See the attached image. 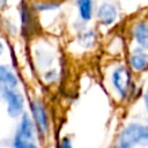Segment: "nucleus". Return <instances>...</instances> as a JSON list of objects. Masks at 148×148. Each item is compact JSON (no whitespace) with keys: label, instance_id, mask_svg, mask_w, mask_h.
Returning <instances> with one entry per match:
<instances>
[{"label":"nucleus","instance_id":"ddd939ff","mask_svg":"<svg viewBox=\"0 0 148 148\" xmlns=\"http://www.w3.org/2000/svg\"><path fill=\"white\" fill-rule=\"evenodd\" d=\"M14 148H38V147L36 145H34L31 141H25V140H22V139L15 136Z\"/></svg>","mask_w":148,"mask_h":148},{"label":"nucleus","instance_id":"7ed1b4c3","mask_svg":"<svg viewBox=\"0 0 148 148\" xmlns=\"http://www.w3.org/2000/svg\"><path fill=\"white\" fill-rule=\"evenodd\" d=\"M111 80H112L113 87L124 97L127 92L128 84H130V74H128L127 69L124 66H119L118 68H116L113 71Z\"/></svg>","mask_w":148,"mask_h":148},{"label":"nucleus","instance_id":"f257e3e1","mask_svg":"<svg viewBox=\"0 0 148 148\" xmlns=\"http://www.w3.org/2000/svg\"><path fill=\"white\" fill-rule=\"evenodd\" d=\"M141 141H148V127L132 124L127 126L121 135H120V148H131L132 146L141 142Z\"/></svg>","mask_w":148,"mask_h":148},{"label":"nucleus","instance_id":"dca6fc26","mask_svg":"<svg viewBox=\"0 0 148 148\" xmlns=\"http://www.w3.org/2000/svg\"><path fill=\"white\" fill-rule=\"evenodd\" d=\"M145 103H146V106H147V110H148V89L145 94Z\"/></svg>","mask_w":148,"mask_h":148},{"label":"nucleus","instance_id":"39448f33","mask_svg":"<svg viewBox=\"0 0 148 148\" xmlns=\"http://www.w3.org/2000/svg\"><path fill=\"white\" fill-rule=\"evenodd\" d=\"M116 17H117V9L113 5H111L109 2H103L98 7L97 18L102 24L109 25V24L114 22Z\"/></svg>","mask_w":148,"mask_h":148},{"label":"nucleus","instance_id":"f03ea898","mask_svg":"<svg viewBox=\"0 0 148 148\" xmlns=\"http://www.w3.org/2000/svg\"><path fill=\"white\" fill-rule=\"evenodd\" d=\"M2 97L7 103V112L10 117H17L23 110V97L14 89L1 88Z\"/></svg>","mask_w":148,"mask_h":148},{"label":"nucleus","instance_id":"1a4fd4ad","mask_svg":"<svg viewBox=\"0 0 148 148\" xmlns=\"http://www.w3.org/2000/svg\"><path fill=\"white\" fill-rule=\"evenodd\" d=\"M0 82H1V88H6V89H14L18 84L16 76L5 66L0 67Z\"/></svg>","mask_w":148,"mask_h":148},{"label":"nucleus","instance_id":"2eb2a0df","mask_svg":"<svg viewBox=\"0 0 148 148\" xmlns=\"http://www.w3.org/2000/svg\"><path fill=\"white\" fill-rule=\"evenodd\" d=\"M61 148H73L69 139H67V138H64L62 139V141H61Z\"/></svg>","mask_w":148,"mask_h":148},{"label":"nucleus","instance_id":"f3484780","mask_svg":"<svg viewBox=\"0 0 148 148\" xmlns=\"http://www.w3.org/2000/svg\"><path fill=\"white\" fill-rule=\"evenodd\" d=\"M1 1H2V3H1V5L3 6V5H5V2H6V0H1Z\"/></svg>","mask_w":148,"mask_h":148},{"label":"nucleus","instance_id":"6e6552de","mask_svg":"<svg viewBox=\"0 0 148 148\" xmlns=\"http://www.w3.org/2000/svg\"><path fill=\"white\" fill-rule=\"evenodd\" d=\"M130 64H131V67L134 71H136V72L143 71L147 67V64H148L147 54L145 52H142V50L136 49L134 51V53L130 57Z\"/></svg>","mask_w":148,"mask_h":148},{"label":"nucleus","instance_id":"423d86ee","mask_svg":"<svg viewBox=\"0 0 148 148\" xmlns=\"http://www.w3.org/2000/svg\"><path fill=\"white\" fill-rule=\"evenodd\" d=\"M15 136H17L22 140H25V141H30L32 139V136H34V125H32L31 119L28 117V114L22 116Z\"/></svg>","mask_w":148,"mask_h":148},{"label":"nucleus","instance_id":"9d476101","mask_svg":"<svg viewBox=\"0 0 148 148\" xmlns=\"http://www.w3.org/2000/svg\"><path fill=\"white\" fill-rule=\"evenodd\" d=\"M77 7L80 16L83 21H89L92 14V2L91 0H77Z\"/></svg>","mask_w":148,"mask_h":148},{"label":"nucleus","instance_id":"20e7f679","mask_svg":"<svg viewBox=\"0 0 148 148\" xmlns=\"http://www.w3.org/2000/svg\"><path fill=\"white\" fill-rule=\"evenodd\" d=\"M31 112H32L34 120H35L37 127L39 128V131L46 132L47 127H49L47 116H46V111H45L43 104L39 101H34L31 103Z\"/></svg>","mask_w":148,"mask_h":148},{"label":"nucleus","instance_id":"4468645a","mask_svg":"<svg viewBox=\"0 0 148 148\" xmlns=\"http://www.w3.org/2000/svg\"><path fill=\"white\" fill-rule=\"evenodd\" d=\"M45 80L46 81H54L56 79H57V72H56V69H52V71H50V72H46L45 73Z\"/></svg>","mask_w":148,"mask_h":148},{"label":"nucleus","instance_id":"0eeeda50","mask_svg":"<svg viewBox=\"0 0 148 148\" xmlns=\"http://www.w3.org/2000/svg\"><path fill=\"white\" fill-rule=\"evenodd\" d=\"M133 35L136 43L142 49L148 50V24L146 22L138 23L133 29Z\"/></svg>","mask_w":148,"mask_h":148},{"label":"nucleus","instance_id":"9b49d317","mask_svg":"<svg viewBox=\"0 0 148 148\" xmlns=\"http://www.w3.org/2000/svg\"><path fill=\"white\" fill-rule=\"evenodd\" d=\"M20 12H21V17H22V24H23V29H28L30 30L31 29V22H32V15L28 8V6L22 2L21 3V7H20Z\"/></svg>","mask_w":148,"mask_h":148},{"label":"nucleus","instance_id":"f8f14e48","mask_svg":"<svg viewBox=\"0 0 148 148\" xmlns=\"http://www.w3.org/2000/svg\"><path fill=\"white\" fill-rule=\"evenodd\" d=\"M95 40H96V37L92 31H87L81 37H79V43L83 47H91L95 44Z\"/></svg>","mask_w":148,"mask_h":148}]
</instances>
